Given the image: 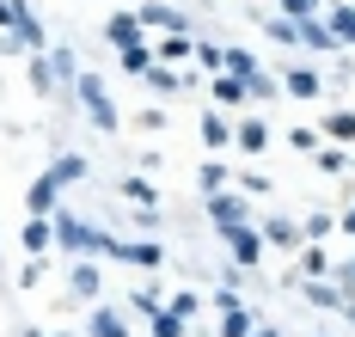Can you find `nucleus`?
<instances>
[{
  "instance_id": "46",
  "label": "nucleus",
  "mask_w": 355,
  "mask_h": 337,
  "mask_svg": "<svg viewBox=\"0 0 355 337\" xmlns=\"http://www.w3.org/2000/svg\"><path fill=\"white\" fill-rule=\"evenodd\" d=\"M251 337H276V331H270V325H257V331H251Z\"/></svg>"
},
{
  "instance_id": "17",
  "label": "nucleus",
  "mask_w": 355,
  "mask_h": 337,
  "mask_svg": "<svg viewBox=\"0 0 355 337\" xmlns=\"http://www.w3.org/2000/svg\"><path fill=\"white\" fill-rule=\"evenodd\" d=\"M251 331H257V319H251V306H245V300L220 313V337H251Z\"/></svg>"
},
{
  "instance_id": "1",
  "label": "nucleus",
  "mask_w": 355,
  "mask_h": 337,
  "mask_svg": "<svg viewBox=\"0 0 355 337\" xmlns=\"http://www.w3.org/2000/svg\"><path fill=\"white\" fill-rule=\"evenodd\" d=\"M73 92H80L92 129H116V105H110V92H105V80H98V74H80V80H73Z\"/></svg>"
},
{
  "instance_id": "37",
  "label": "nucleus",
  "mask_w": 355,
  "mask_h": 337,
  "mask_svg": "<svg viewBox=\"0 0 355 337\" xmlns=\"http://www.w3.org/2000/svg\"><path fill=\"white\" fill-rule=\"evenodd\" d=\"M270 37L276 43H300V25H294V19H270Z\"/></svg>"
},
{
  "instance_id": "38",
  "label": "nucleus",
  "mask_w": 355,
  "mask_h": 337,
  "mask_svg": "<svg viewBox=\"0 0 355 337\" xmlns=\"http://www.w3.org/2000/svg\"><path fill=\"white\" fill-rule=\"evenodd\" d=\"M166 313H178V319L190 325V319H196V295H178V300H166Z\"/></svg>"
},
{
  "instance_id": "22",
  "label": "nucleus",
  "mask_w": 355,
  "mask_h": 337,
  "mask_svg": "<svg viewBox=\"0 0 355 337\" xmlns=\"http://www.w3.org/2000/svg\"><path fill=\"white\" fill-rule=\"evenodd\" d=\"M190 49H196V37H184V31H172V37H166L159 49H153V62H184Z\"/></svg>"
},
{
  "instance_id": "41",
  "label": "nucleus",
  "mask_w": 355,
  "mask_h": 337,
  "mask_svg": "<svg viewBox=\"0 0 355 337\" xmlns=\"http://www.w3.org/2000/svg\"><path fill=\"white\" fill-rule=\"evenodd\" d=\"M19 12H25V0H0V31H12V25H19Z\"/></svg>"
},
{
  "instance_id": "49",
  "label": "nucleus",
  "mask_w": 355,
  "mask_h": 337,
  "mask_svg": "<svg viewBox=\"0 0 355 337\" xmlns=\"http://www.w3.org/2000/svg\"><path fill=\"white\" fill-rule=\"evenodd\" d=\"M349 166H355V159H349Z\"/></svg>"
},
{
  "instance_id": "3",
  "label": "nucleus",
  "mask_w": 355,
  "mask_h": 337,
  "mask_svg": "<svg viewBox=\"0 0 355 337\" xmlns=\"http://www.w3.org/2000/svg\"><path fill=\"white\" fill-rule=\"evenodd\" d=\"M209 221L220 227V233H227V227H245L251 221L245 196H239V190H214V196H209Z\"/></svg>"
},
{
  "instance_id": "9",
  "label": "nucleus",
  "mask_w": 355,
  "mask_h": 337,
  "mask_svg": "<svg viewBox=\"0 0 355 337\" xmlns=\"http://www.w3.org/2000/svg\"><path fill=\"white\" fill-rule=\"evenodd\" d=\"M337 270V258L324 252V245H300V270H288V276H300V282H324Z\"/></svg>"
},
{
  "instance_id": "36",
  "label": "nucleus",
  "mask_w": 355,
  "mask_h": 337,
  "mask_svg": "<svg viewBox=\"0 0 355 337\" xmlns=\"http://www.w3.org/2000/svg\"><path fill=\"white\" fill-rule=\"evenodd\" d=\"M31 86L49 98V86H55V80H49V55H37V62H31Z\"/></svg>"
},
{
  "instance_id": "5",
  "label": "nucleus",
  "mask_w": 355,
  "mask_h": 337,
  "mask_svg": "<svg viewBox=\"0 0 355 337\" xmlns=\"http://www.w3.org/2000/svg\"><path fill=\"white\" fill-rule=\"evenodd\" d=\"M257 233H263V245H282V252H300V245H306L294 215H263V227H257Z\"/></svg>"
},
{
  "instance_id": "12",
  "label": "nucleus",
  "mask_w": 355,
  "mask_h": 337,
  "mask_svg": "<svg viewBox=\"0 0 355 337\" xmlns=\"http://www.w3.org/2000/svg\"><path fill=\"white\" fill-rule=\"evenodd\" d=\"M233 141H239V153H263V148H270V129H263V116L233 123Z\"/></svg>"
},
{
  "instance_id": "39",
  "label": "nucleus",
  "mask_w": 355,
  "mask_h": 337,
  "mask_svg": "<svg viewBox=\"0 0 355 337\" xmlns=\"http://www.w3.org/2000/svg\"><path fill=\"white\" fill-rule=\"evenodd\" d=\"M263 190H270V178H263V172H245V178H239V196H263Z\"/></svg>"
},
{
  "instance_id": "44",
  "label": "nucleus",
  "mask_w": 355,
  "mask_h": 337,
  "mask_svg": "<svg viewBox=\"0 0 355 337\" xmlns=\"http://www.w3.org/2000/svg\"><path fill=\"white\" fill-rule=\"evenodd\" d=\"M19 49H25V43L12 37V31H0V55H19Z\"/></svg>"
},
{
  "instance_id": "31",
  "label": "nucleus",
  "mask_w": 355,
  "mask_h": 337,
  "mask_svg": "<svg viewBox=\"0 0 355 337\" xmlns=\"http://www.w3.org/2000/svg\"><path fill=\"white\" fill-rule=\"evenodd\" d=\"M141 80H147V86H153V92H178V86H184V80H178L172 68H159V62H153V68H147Z\"/></svg>"
},
{
  "instance_id": "19",
  "label": "nucleus",
  "mask_w": 355,
  "mask_h": 337,
  "mask_svg": "<svg viewBox=\"0 0 355 337\" xmlns=\"http://www.w3.org/2000/svg\"><path fill=\"white\" fill-rule=\"evenodd\" d=\"M49 239H55V227L43 221V215H31V221H25V252L43 258V252H49Z\"/></svg>"
},
{
  "instance_id": "7",
  "label": "nucleus",
  "mask_w": 355,
  "mask_h": 337,
  "mask_svg": "<svg viewBox=\"0 0 355 337\" xmlns=\"http://www.w3.org/2000/svg\"><path fill=\"white\" fill-rule=\"evenodd\" d=\"M116 263H135V270H147V276H153V270L166 263V252H159L153 239H123V245H116Z\"/></svg>"
},
{
  "instance_id": "23",
  "label": "nucleus",
  "mask_w": 355,
  "mask_h": 337,
  "mask_svg": "<svg viewBox=\"0 0 355 337\" xmlns=\"http://www.w3.org/2000/svg\"><path fill=\"white\" fill-rule=\"evenodd\" d=\"M123 196H129L135 209H159V190L147 184V178H123Z\"/></svg>"
},
{
  "instance_id": "8",
  "label": "nucleus",
  "mask_w": 355,
  "mask_h": 337,
  "mask_svg": "<svg viewBox=\"0 0 355 337\" xmlns=\"http://www.w3.org/2000/svg\"><path fill=\"white\" fill-rule=\"evenodd\" d=\"M288 288H300V295L313 300V306H324V313H343V306H349L337 282H300V276H288Z\"/></svg>"
},
{
  "instance_id": "43",
  "label": "nucleus",
  "mask_w": 355,
  "mask_h": 337,
  "mask_svg": "<svg viewBox=\"0 0 355 337\" xmlns=\"http://www.w3.org/2000/svg\"><path fill=\"white\" fill-rule=\"evenodd\" d=\"M19 282H25V288H37V282H43V258L25 263V270H19Z\"/></svg>"
},
{
  "instance_id": "13",
  "label": "nucleus",
  "mask_w": 355,
  "mask_h": 337,
  "mask_svg": "<svg viewBox=\"0 0 355 337\" xmlns=\"http://www.w3.org/2000/svg\"><path fill=\"white\" fill-rule=\"evenodd\" d=\"M55 196H62V184H55V178H49V172H43V178H37V184H31V196H25V209H31V215H43V221H49V215H55Z\"/></svg>"
},
{
  "instance_id": "26",
  "label": "nucleus",
  "mask_w": 355,
  "mask_h": 337,
  "mask_svg": "<svg viewBox=\"0 0 355 337\" xmlns=\"http://www.w3.org/2000/svg\"><path fill=\"white\" fill-rule=\"evenodd\" d=\"M324 135L331 141H355V111H331L324 116Z\"/></svg>"
},
{
  "instance_id": "34",
  "label": "nucleus",
  "mask_w": 355,
  "mask_h": 337,
  "mask_svg": "<svg viewBox=\"0 0 355 337\" xmlns=\"http://www.w3.org/2000/svg\"><path fill=\"white\" fill-rule=\"evenodd\" d=\"M196 184L209 190V196H214V190H227V166H214V159H209V166L196 172Z\"/></svg>"
},
{
  "instance_id": "40",
  "label": "nucleus",
  "mask_w": 355,
  "mask_h": 337,
  "mask_svg": "<svg viewBox=\"0 0 355 337\" xmlns=\"http://www.w3.org/2000/svg\"><path fill=\"white\" fill-rule=\"evenodd\" d=\"M331 276H337V288H349V295H355V258H337Z\"/></svg>"
},
{
  "instance_id": "14",
  "label": "nucleus",
  "mask_w": 355,
  "mask_h": 337,
  "mask_svg": "<svg viewBox=\"0 0 355 337\" xmlns=\"http://www.w3.org/2000/svg\"><path fill=\"white\" fill-rule=\"evenodd\" d=\"M86 331H92V337H129V319H123L116 306H92V319H86Z\"/></svg>"
},
{
  "instance_id": "16",
  "label": "nucleus",
  "mask_w": 355,
  "mask_h": 337,
  "mask_svg": "<svg viewBox=\"0 0 355 337\" xmlns=\"http://www.w3.org/2000/svg\"><path fill=\"white\" fill-rule=\"evenodd\" d=\"M319 86H324V80L313 74V68H288V74H282V92H288V98H313Z\"/></svg>"
},
{
  "instance_id": "25",
  "label": "nucleus",
  "mask_w": 355,
  "mask_h": 337,
  "mask_svg": "<svg viewBox=\"0 0 355 337\" xmlns=\"http://www.w3.org/2000/svg\"><path fill=\"white\" fill-rule=\"evenodd\" d=\"M202 141H209V148H227V141H233V123H227V116H202Z\"/></svg>"
},
{
  "instance_id": "27",
  "label": "nucleus",
  "mask_w": 355,
  "mask_h": 337,
  "mask_svg": "<svg viewBox=\"0 0 355 337\" xmlns=\"http://www.w3.org/2000/svg\"><path fill=\"white\" fill-rule=\"evenodd\" d=\"M313 166H319L324 178H337V172L349 166V153H343V148H319V153H313Z\"/></svg>"
},
{
  "instance_id": "21",
  "label": "nucleus",
  "mask_w": 355,
  "mask_h": 337,
  "mask_svg": "<svg viewBox=\"0 0 355 337\" xmlns=\"http://www.w3.org/2000/svg\"><path fill=\"white\" fill-rule=\"evenodd\" d=\"M49 80H55V86H73V80H80V68H73V49H49Z\"/></svg>"
},
{
  "instance_id": "30",
  "label": "nucleus",
  "mask_w": 355,
  "mask_h": 337,
  "mask_svg": "<svg viewBox=\"0 0 355 337\" xmlns=\"http://www.w3.org/2000/svg\"><path fill=\"white\" fill-rule=\"evenodd\" d=\"M300 43H306V49H337V37L324 31V19H313V25H300Z\"/></svg>"
},
{
  "instance_id": "4",
  "label": "nucleus",
  "mask_w": 355,
  "mask_h": 337,
  "mask_svg": "<svg viewBox=\"0 0 355 337\" xmlns=\"http://www.w3.org/2000/svg\"><path fill=\"white\" fill-rule=\"evenodd\" d=\"M135 19H141V31L153 25V31H166V37H172V31H184V37H190V19H184L178 6H166V0H147V6L135 12Z\"/></svg>"
},
{
  "instance_id": "15",
  "label": "nucleus",
  "mask_w": 355,
  "mask_h": 337,
  "mask_svg": "<svg viewBox=\"0 0 355 337\" xmlns=\"http://www.w3.org/2000/svg\"><path fill=\"white\" fill-rule=\"evenodd\" d=\"M324 31H331L337 43H355V6H343V0H337V6L324 12Z\"/></svg>"
},
{
  "instance_id": "20",
  "label": "nucleus",
  "mask_w": 355,
  "mask_h": 337,
  "mask_svg": "<svg viewBox=\"0 0 355 337\" xmlns=\"http://www.w3.org/2000/svg\"><path fill=\"white\" fill-rule=\"evenodd\" d=\"M12 37L25 43V49H43V25H37V12H31V0H25V12H19V25H12Z\"/></svg>"
},
{
  "instance_id": "29",
  "label": "nucleus",
  "mask_w": 355,
  "mask_h": 337,
  "mask_svg": "<svg viewBox=\"0 0 355 337\" xmlns=\"http://www.w3.org/2000/svg\"><path fill=\"white\" fill-rule=\"evenodd\" d=\"M129 306H135V313H141V319H153V313H159V306H166V300H159V288H153V282H147V288H135V295H129Z\"/></svg>"
},
{
  "instance_id": "18",
  "label": "nucleus",
  "mask_w": 355,
  "mask_h": 337,
  "mask_svg": "<svg viewBox=\"0 0 355 337\" xmlns=\"http://www.w3.org/2000/svg\"><path fill=\"white\" fill-rule=\"evenodd\" d=\"M68 282H73V295H80V300H98V288H105L98 263H73V276H68Z\"/></svg>"
},
{
  "instance_id": "24",
  "label": "nucleus",
  "mask_w": 355,
  "mask_h": 337,
  "mask_svg": "<svg viewBox=\"0 0 355 337\" xmlns=\"http://www.w3.org/2000/svg\"><path fill=\"white\" fill-rule=\"evenodd\" d=\"M49 178H55V184H73V178H86V159H80V153H62V159L49 166Z\"/></svg>"
},
{
  "instance_id": "42",
  "label": "nucleus",
  "mask_w": 355,
  "mask_h": 337,
  "mask_svg": "<svg viewBox=\"0 0 355 337\" xmlns=\"http://www.w3.org/2000/svg\"><path fill=\"white\" fill-rule=\"evenodd\" d=\"M196 62H202V68H220V43H202V37H196Z\"/></svg>"
},
{
  "instance_id": "10",
  "label": "nucleus",
  "mask_w": 355,
  "mask_h": 337,
  "mask_svg": "<svg viewBox=\"0 0 355 337\" xmlns=\"http://www.w3.org/2000/svg\"><path fill=\"white\" fill-rule=\"evenodd\" d=\"M220 74H227V80H239V86H251V80L263 74V68H257V55H251V49H220Z\"/></svg>"
},
{
  "instance_id": "6",
  "label": "nucleus",
  "mask_w": 355,
  "mask_h": 337,
  "mask_svg": "<svg viewBox=\"0 0 355 337\" xmlns=\"http://www.w3.org/2000/svg\"><path fill=\"white\" fill-rule=\"evenodd\" d=\"M227 245H233V263H239V270H251V263L263 258V233H257V227H227Z\"/></svg>"
},
{
  "instance_id": "47",
  "label": "nucleus",
  "mask_w": 355,
  "mask_h": 337,
  "mask_svg": "<svg viewBox=\"0 0 355 337\" xmlns=\"http://www.w3.org/2000/svg\"><path fill=\"white\" fill-rule=\"evenodd\" d=\"M19 337H43V331H19Z\"/></svg>"
},
{
  "instance_id": "33",
  "label": "nucleus",
  "mask_w": 355,
  "mask_h": 337,
  "mask_svg": "<svg viewBox=\"0 0 355 337\" xmlns=\"http://www.w3.org/2000/svg\"><path fill=\"white\" fill-rule=\"evenodd\" d=\"M123 68H129V74H147V68H153V49H147V43L123 49Z\"/></svg>"
},
{
  "instance_id": "2",
  "label": "nucleus",
  "mask_w": 355,
  "mask_h": 337,
  "mask_svg": "<svg viewBox=\"0 0 355 337\" xmlns=\"http://www.w3.org/2000/svg\"><path fill=\"white\" fill-rule=\"evenodd\" d=\"M49 227H55V245L62 252H73V258H92V221H80V215H49Z\"/></svg>"
},
{
  "instance_id": "35",
  "label": "nucleus",
  "mask_w": 355,
  "mask_h": 337,
  "mask_svg": "<svg viewBox=\"0 0 355 337\" xmlns=\"http://www.w3.org/2000/svg\"><path fill=\"white\" fill-rule=\"evenodd\" d=\"M214 98H220V105H245V86H239V80H214Z\"/></svg>"
},
{
  "instance_id": "48",
  "label": "nucleus",
  "mask_w": 355,
  "mask_h": 337,
  "mask_svg": "<svg viewBox=\"0 0 355 337\" xmlns=\"http://www.w3.org/2000/svg\"><path fill=\"white\" fill-rule=\"evenodd\" d=\"M49 337H68V331H49Z\"/></svg>"
},
{
  "instance_id": "11",
  "label": "nucleus",
  "mask_w": 355,
  "mask_h": 337,
  "mask_svg": "<svg viewBox=\"0 0 355 337\" xmlns=\"http://www.w3.org/2000/svg\"><path fill=\"white\" fill-rule=\"evenodd\" d=\"M105 37L116 43V49H135V43H141V19H135V12H110Z\"/></svg>"
},
{
  "instance_id": "28",
  "label": "nucleus",
  "mask_w": 355,
  "mask_h": 337,
  "mask_svg": "<svg viewBox=\"0 0 355 337\" xmlns=\"http://www.w3.org/2000/svg\"><path fill=\"white\" fill-rule=\"evenodd\" d=\"M147 331H153V337H184V319H178V313H166V306H159V313H153V319H147Z\"/></svg>"
},
{
  "instance_id": "45",
  "label": "nucleus",
  "mask_w": 355,
  "mask_h": 337,
  "mask_svg": "<svg viewBox=\"0 0 355 337\" xmlns=\"http://www.w3.org/2000/svg\"><path fill=\"white\" fill-rule=\"evenodd\" d=\"M343 233H355V209H343Z\"/></svg>"
},
{
  "instance_id": "32",
  "label": "nucleus",
  "mask_w": 355,
  "mask_h": 337,
  "mask_svg": "<svg viewBox=\"0 0 355 337\" xmlns=\"http://www.w3.org/2000/svg\"><path fill=\"white\" fill-rule=\"evenodd\" d=\"M282 12L294 25H313V19H319V0H282Z\"/></svg>"
}]
</instances>
